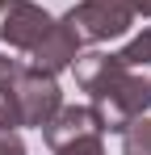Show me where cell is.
Segmentation results:
<instances>
[{
	"label": "cell",
	"mask_w": 151,
	"mask_h": 155,
	"mask_svg": "<svg viewBox=\"0 0 151 155\" xmlns=\"http://www.w3.org/2000/svg\"><path fill=\"white\" fill-rule=\"evenodd\" d=\"M122 155H151V117L139 113L122 130Z\"/></svg>",
	"instance_id": "obj_7"
},
{
	"label": "cell",
	"mask_w": 151,
	"mask_h": 155,
	"mask_svg": "<svg viewBox=\"0 0 151 155\" xmlns=\"http://www.w3.org/2000/svg\"><path fill=\"white\" fill-rule=\"evenodd\" d=\"M42 138H46L50 151L67 147V143H80V138H105V122H101L97 105H63L46 126H42Z\"/></svg>",
	"instance_id": "obj_5"
},
{
	"label": "cell",
	"mask_w": 151,
	"mask_h": 155,
	"mask_svg": "<svg viewBox=\"0 0 151 155\" xmlns=\"http://www.w3.org/2000/svg\"><path fill=\"white\" fill-rule=\"evenodd\" d=\"M72 71L76 84L88 92V101L97 105L105 134H122L139 113H151V63L126 59L122 51H80Z\"/></svg>",
	"instance_id": "obj_1"
},
{
	"label": "cell",
	"mask_w": 151,
	"mask_h": 155,
	"mask_svg": "<svg viewBox=\"0 0 151 155\" xmlns=\"http://www.w3.org/2000/svg\"><path fill=\"white\" fill-rule=\"evenodd\" d=\"M63 21L80 34V42H109L126 38L134 25V8H126L118 0H80L63 13Z\"/></svg>",
	"instance_id": "obj_3"
},
{
	"label": "cell",
	"mask_w": 151,
	"mask_h": 155,
	"mask_svg": "<svg viewBox=\"0 0 151 155\" xmlns=\"http://www.w3.org/2000/svg\"><path fill=\"white\" fill-rule=\"evenodd\" d=\"M0 126H8V130L21 126V117H17V101H13V88H8V84H0Z\"/></svg>",
	"instance_id": "obj_8"
},
{
	"label": "cell",
	"mask_w": 151,
	"mask_h": 155,
	"mask_svg": "<svg viewBox=\"0 0 151 155\" xmlns=\"http://www.w3.org/2000/svg\"><path fill=\"white\" fill-rule=\"evenodd\" d=\"M8 88H13V101H17V117H21V126H29V130H42L50 117L63 109L59 80L50 76V71L29 67V63H21V67L13 71Z\"/></svg>",
	"instance_id": "obj_2"
},
{
	"label": "cell",
	"mask_w": 151,
	"mask_h": 155,
	"mask_svg": "<svg viewBox=\"0 0 151 155\" xmlns=\"http://www.w3.org/2000/svg\"><path fill=\"white\" fill-rule=\"evenodd\" d=\"M25 59L17 51H8V46H0V84H8V80H13V71H17V67H21Z\"/></svg>",
	"instance_id": "obj_11"
},
{
	"label": "cell",
	"mask_w": 151,
	"mask_h": 155,
	"mask_svg": "<svg viewBox=\"0 0 151 155\" xmlns=\"http://www.w3.org/2000/svg\"><path fill=\"white\" fill-rule=\"evenodd\" d=\"M118 4H126V8H134V0H118Z\"/></svg>",
	"instance_id": "obj_13"
},
{
	"label": "cell",
	"mask_w": 151,
	"mask_h": 155,
	"mask_svg": "<svg viewBox=\"0 0 151 155\" xmlns=\"http://www.w3.org/2000/svg\"><path fill=\"white\" fill-rule=\"evenodd\" d=\"M0 155H29V151H25V138H21V130H8V126H0Z\"/></svg>",
	"instance_id": "obj_9"
},
{
	"label": "cell",
	"mask_w": 151,
	"mask_h": 155,
	"mask_svg": "<svg viewBox=\"0 0 151 155\" xmlns=\"http://www.w3.org/2000/svg\"><path fill=\"white\" fill-rule=\"evenodd\" d=\"M50 25H55V17L42 4H34V0H0V46L29 54Z\"/></svg>",
	"instance_id": "obj_4"
},
{
	"label": "cell",
	"mask_w": 151,
	"mask_h": 155,
	"mask_svg": "<svg viewBox=\"0 0 151 155\" xmlns=\"http://www.w3.org/2000/svg\"><path fill=\"white\" fill-rule=\"evenodd\" d=\"M76 59H80V34H76L63 17H55V25L42 34V42L34 46V51L25 54V63L29 67H38V71H50V76H59V71H67Z\"/></svg>",
	"instance_id": "obj_6"
},
{
	"label": "cell",
	"mask_w": 151,
	"mask_h": 155,
	"mask_svg": "<svg viewBox=\"0 0 151 155\" xmlns=\"http://www.w3.org/2000/svg\"><path fill=\"white\" fill-rule=\"evenodd\" d=\"M55 155H105V143H101V138H80V143L59 147Z\"/></svg>",
	"instance_id": "obj_10"
},
{
	"label": "cell",
	"mask_w": 151,
	"mask_h": 155,
	"mask_svg": "<svg viewBox=\"0 0 151 155\" xmlns=\"http://www.w3.org/2000/svg\"><path fill=\"white\" fill-rule=\"evenodd\" d=\"M134 17H151V0H134Z\"/></svg>",
	"instance_id": "obj_12"
}]
</instances>
